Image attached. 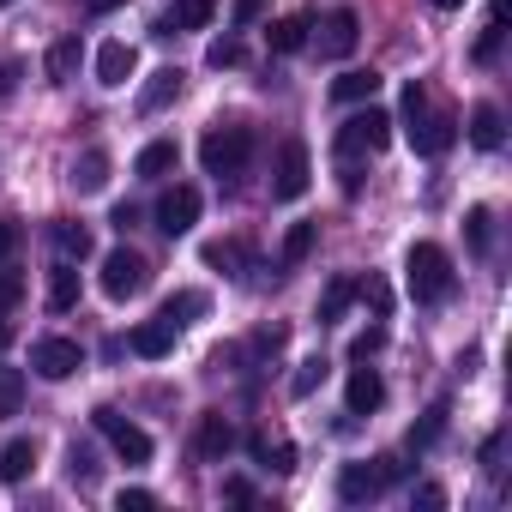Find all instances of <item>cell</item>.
<instances>
[{"mask_svg": "<svg viewBox=\"0 0 512 512\" xmlns=\"http://www.w3.org/2000/svg\"><path fill=\"white\" fill-rule=\"evenodd\" d=\"M404 284H410V296H416L422 308L446 302V296H452V260H446V247L416 241V247L404 253Z\"/></svg>", "mask_w": 512, "mask_h": 512, "instance_id": "cell-1", "label": "cell"}, {"mask_svg": "<svg viewBox=\"0 0 512 512\" xmlns=\"http://www.w3.org/2000/svg\"><path fill=\"white\" fill-rule=\"evenodd\" d=\"M404 133H410V151L416 157H440V151H452V139H458V127H452V115H434L428 109V91L410 79V91H404Z\"/></svg>", "mask_w": 512, "mask_h": 512, "instance_id": "cell-2", "label": "cell"}, {"mask_svg": "<svg viewBox=\"0 0 512 512\" xmlns=\"http://www.w3.org/2000/svg\"><path fill=\"white\" fill-rule=\"evenodd\" d=\"M199 163H205V175H241L247 163H253V127H241V121H223V127H211L205 139H199Z\"/></svg>", "mask_w": 512, "mask_h": 512, "instance_id": "cell-3", "label": "cell"}, {"mask_svg": "<svg viewBox=\"0 0 512 512\" xmlns=\"http://www.w3.org/2000/svg\"><path fill=\"white\" fill-rule=\"evenodd\" d=\"M386 139H392V115H386V109H374V103H368V109H356V115L338 127V151H344V157H362V151L374 157V151H386Z\"/></svg>", "mask_w": 512, "mask_h": 512, "instance_id": "cell-4", "label": "cell"}, {"mask_svg": "<svg viewBox=\"0 0 512 512\" xmlns=\"http://www.w3.org/2000/svg\"><path fill=\"white\" fill-rule=\"evenodd\" d=\"M145 284H151V266H145V253H139V247H115V253H103V296L127 302V296H139Z\"/></svg>", "mask_w": 512, "mask_h": 512, "instance_id": "cell-5", "label": "cell"}, {"mask_svg": "<svg viewBox=\"0 0 512 512\" xmlns=\"http://www.w3.org/2000/svg\"><path fill=\"white\" fill-rule=\"evenodd\" d=\"M91 422H97V434H103L127 464H151V434H145L139 422H127V416H121V410H109V404H103Z\"/></svg>", "mask_w": 512, "mask_h": 512, "instance_id": "cell-6", "label": "cell"}, {"mask_svg": "<svg viewBox=\"0 0 512 512\" xmlns=\"http://www.w3.org/2000/svg\"><path fill=\"white\" fill-rule=\"evenodd\" d=\"M31 368H37L43 380H73V374L85 368V350H79L73 338H37V344H31Z\"/></svg>", "mask_w": 512, "mask_h": 512, "instance_id": "cell-7", "label": "cell"}, {"mask_svg": "<svg viewBox=\"0 0 512 512\" xmlns=\"http://www.w3.org/2000/svg\"><path fill=\"white\" fill-rule=\"evenodd\" d=\"M392 482H386V458H368V464H344L338 470V500L362 506V500H380Z\"/></svg>", "mask_w": 512, "mask_h": 512, "instance_id": "cell-8", "label": "cell"}, {"mask_svg": "<svg viewBox=\"0 0 512 512\" xmlns=\"http://www.w3.org/2000/svg\"><path fill=\"white\" fill-rule=\"evenodd\" d=\"M308 181H314L308 145H302V139H284V151H278V181H272V193H278V199H302V193H308Z\"/></svg>", "mask_w": 512, "mask_h": 512, "instance_id": "cell-9", "label": "cell"}, {"mask_svg": "<svg viewBox=\"0 0 512 512\" xmlns=\"http://www.w3.org/2000/svg\"><path fill=\"white\" fill-rule=\"evenodd\" d=\"M199 223V187H169L163 199H157V229L175 241V235H187Z\"/></svg>", "mask_w": 512, "mask_h": 512, "instance_id": "cell-10", "label": "cell"}, {"mask_svg": "<svg viewBox=\"0 0 512 512\" xmlns=\"http://www.w3.org/2000/svg\"><path fill=\"white\" fill-rule=\"evenodd\" d=\"M356 37H362V19H356L350 7H338V13L320 19V55H326V61H344V55L356 49Z\"/></svg>", "mask_w": 512, "mask_h": 512, "instance_id": "cell-11", "label": "cell"}, {"mask_svg": "<svg viewBox=\"0 0 512 512\" xmlns=\"http://www.w3.org/2000/svg\"><path fill=\"white\" fill-rule=\"evenodd\" d=\"M344 404H350V416H374V410L386 404V380H380L374 368H350V386H344Z\"/></svg>", "mask_w": 512, "mask_h": 512, "instance_id": "cell-12", "label": "cell"}, {"mask_svg": "<svg viewBox=\"0 0 512 512\" xmlns=\"http://www.w3.org/2000/svg\"><path fill=\"white\" fill-rule=\"evenodd\" d=\"M181 79H187L181 67H157V73H151V79L139 85V109H145V115H157V109H169V103L181 97Z\"/></svg>", "mask_w": 512, "mask_h": 512, "instance_id": "cell-13", "label": "cell"}, {"mask_svg": "<svg viewBox=\"0 0 512 512\" xmlns=\"http://www.w3.org/2000/svg\"><path fill=\"white\" fill-rule=\"evenodd\" d=\"M193 446H199V458H229L235 452V422L229 416H199V434H193Z\"/></svg>", "mask_w": 512, "mask_h": 512, "instance_id": "cell-14", "label": "cell"}, {"mask_svg": "<svg viewBox=\"0 0 512 512\" xmlns=\"http://www.w3.org/2000/svg\"><path fill=\"white\" fill-rule=\"evenodd\" d=\"M133 67H139V55H133V43H103L97 49V79L115 91V85H127L133 79Z\"/></svg>", "mask_w": 512, "mask_h": 512, "instance_id": "cell-15", "label": "cell"}, {"mask_svg": "<svg viewBox=\"0 0 512 512\" xmlns=\"http://www.w3.org/2000/svg\"><path fill=\"white\" fill-rule=\"evenodd\" d=\"M127 350H133V356H145V362H163V356L175 350V326H163V320H145V326H133Z\"/></svg>", "mask_w": 512, "mask_h": 512, "instance_id": "cell-16", "label": "cell"}, {"mask_svg": "<svg viewBox=\"0 0 512 512\" xmlns=\"http://www.w3.org/2000/svg\"><path fill=\"white\" fill-rule=\"evenodd\" d=\"M49 241H55V253H61L67 266H79L85 253H91V229L73 223V217H55V223H49Z\"/></svg>", "mask_w": 512, "mask_h": 512, "instance_id": "cell-17", "label": "cell"}, {"mask_svg": "<svg viewBox=\"0 0 512 512\" xmlns=\"http://www.w3.org/2000/svg\"><path fill=\"white\" fill-rule=\"evenodd\" d=\"M380 85H386V79H380L374 67H350V73H338V79H332V97H338V103H374V91H380Z\"/></svg>", "mask_w": 512, "mask_h": 512, "instance_id": "cell-18", "label": "cell"}, {"mask_svg": "<svg viewBox=\"0 0 512 512\" xmlns=\"http://www.w3.org/2000/svg\"><path fill=\"white\" fill-rule=\"evenodd\" d=\"M470 145H476V151H500V145H506V121H500L494 103H476V109H470Z\"/></svg>", "mask_w": 512, "mask_h": 512, "instance_id": "cell-19", "label": "cell"}, {"mask_svg": "<svg viewBox=\"0 0 512 512\" xmlns=\"http://www.w3.org/2000/svg\"><path fill=\"white\" fill-rule=\"evenodd\" d=\"M217 13V0H175V19L157 25V37H175V31H205Z\"/></svg>", "mask_w": 512, "mask_h": 512, "instance_id": "cell-20", "label": "cell"}, {"mask_svg": "<svg viewBox=\"0 0 512 512\" xmlns=\"http://www.w3.org/2000/svg\"><path fill=\"white\" fill-rule=\"evenodd\" d=\"M175 163H181V151H175V139H151V145L139 151V163H133V175H139V181H163V175H169Z\"/></svg>", "mask_w": 512, "mask_h": 512, "instance_id": "cell-21", "label": "cell"}, {"mask_svg": "<svg viewBox=\"0 0 512 512\" xmlns=\"http://www.w3.org/2000/svg\"><path fill=\"white\" fill-rule=\"evenodd\" d=\"M79 193H103L109 187V151H85V157H73V175H67Z\"/></svg>", "mask_w": 512, "mask_h": 512, "instance_id": "cell-22", "label": "cell"}, {"mask_svg": "<svg viewBox=\"0 0 512 512\" xmlns=\"http://www.w3.org/2000/svg\"><path fill=\"white\" fill-rule=\"evenodd\" d=\"M37 464V440H7L0 446V482H25Z\"/></svg>", "mask_w": 512, "mask_h": 512, "instance_id": "cell-23", "label": "cell"}, {"mask_svg": "<svg viewBox=\"0 0 512 512\" xmlns=\"http://www.w3.org/2000/svg\"><path fill=\"white\" fill-rule=\"evenodd\" d=\"M73 302H79V272H73V266L61 260V266L49 272V308H55V314H67Z\"/></svg>", "mask_w": 512, "mask_h": 512, "instance_id": "cell-24", "label": "cell"}, {"mask_svg": "<svg viewBox=\"0 0 512 512\" xmlns=\"http://www.w3.org/2000/svg\"><path fill=\"white\" fill-rule=\"evenodd\" d=\"M266 43H272V55H296V49L308 43V19H278V25L266 31Z\"/></svg>", "mask_w": 512, "mask_h": 512, "instance_id": "cell-25", "label": "cell"}, {"mask_svg": "<svg viewBox=\"0 0 512 512\" xmlns=\"http://www.w3.org/2000/svg\"><path fill=\"white\" fill-rule=\"evenodd\" d=\"M73 73H79V37H61L49 49V85H67Z\"/></svg>", "mask_w": 512, "mask_h": 512, "instance_id": "cell-26", "label": "cell"}, {"mask_svg": "<svg viewBox=\"0 0 512 512\" xmlns=\"http://www.w3.org/2000/svg\"><path fill=\"white\" fill-rule=\"evenodd\" d=\"M464 241H470V253H488V241H494V211L488 205L464 211Z\"/></svg>", "mask_w": 512, "mask_h": 512, "instance_id": "cell-27", "label": "cell"}, {"mask_svg": "<svg viewBox=\"0 0 512 512\" xmlns=\"http://www.w3.org/2000/svg\"><path fill=\"white\" fill-rule=\"evenodd\" d=\"M356 302V284L350 278H332L326 284V296H320V326H332V320H344V308Z\"/></svg>", "mask_w": 512, "mask_h": 512, "instance_id": "cell-28", "label": "cell"}, {"mask_svg": "<svg viewBox=\"0 0 512 512\" xmlns=\"http://www.w3.org/2000/svg\"><path fill=\"white\" fill-rule=\"evenodd\" d=\"M193 314H205V296H199V290H181V296H169V302H163V314H157V320L181 332V326H187Z\"/></svg>", "mask_w": 512, "mask_h": 512, "instance_id": "cell-29", "label": "cell"}, {"mask_svg": "<svg viewBox=\"0 0 512 512\" xmlns=\"http://www.w3.org/2000/svg\"><path fill=\"white\" fill-rule=\"evenodd\" d=\"M326 368H332L326 356H308V362L290 374V398H314V392H320V380H326Z\"/></svg>", "mask_w": 512, "mask_h": 512, "instance_id": "cell-30", "label": "cell"}, {"mask_svg": "<svg viewBox=\"0 0 512 512\" xmlns=\"http://www.w3.org/2000/svg\"><path fill=\"white\" fill-rule=\"evenodd\" d=\"M440 434H446V404H428V416L410 428V452H428Z\"/></svg>", "mask_w": 512, "mask_h": 512, "instance_id": "cell-31", "label": "cell"}, {"mask_svg": "<svg viewBox=\"0 0 512 512\" xmlns=\"http://www.w3.org/2000/svg\"><path fill=\"white\" fill-rule=\"evenodd\" d=\"M314 241H320V223H296V229L284 235V266H302L308 253H314Z\"/></svg>", "mask_w": 512, "mask_h": 512, "instance_id": "cell-32", "label": "cell"}, {"mask_svg": "<svg viewBox=\"0 0 512 512\" xmlns=\"http://www.w3.org/2000/svg\"><path fill=\"white\" fill-rule=\"evenodd\" d=\"M205 266H217V272H241V266H247V247H241V241H211V247H205Z\"/></svg>", "mask_w": 512, "mask_h": 512, "instance_id": "cell-33", "label": "cell"}, {"mask_svg": "<svg viewBox=\"0 0 512 512\" xmlns=\"http://www.w3.org/2000/svg\"><path fill=\"white\" fill-rule=\"evenodd\" d=\"M19 404H25V374L0 368V416H19Z\"/></svg>", "mask_w": 512, "mask_h": 512, "instance_id": "cell-34", "label": "cell"}, {"mask_svg": "<svg viewBox=\"0 0 512 512\" xmlns=\"http://www.w3.org/2000/svg\"><path fill=\"white\" fill-rule=\"evenodd\" d=\"M253 452H260L272 470H296V446H290V440H278V446H272L266 434H253Z\"/></svg>", "mask_w": 512, "mask_h": 512, "instance_id": "cell-35", "label": "cell"}, {"mask_svg": "<svg viewBox=\"0 0 512 512\" xmlns=\"http://www.w3.org/2000/svg\"><path fill=\"white\" fill-rule=\"evenodd\" d=\"M205 61H211V67H217V73H223V67H241V61H247V49H241V43H235V37H217V43H211V49H205Z\"/></svg>", "mask_w": 512, "mask_h": 512, "instance_id": "cell-36", "label": "cell"}, {"mask_svg": "<svg viewBox=\"0 0 512 512\" xmlns=\"http://www.w3.org/2000/svg\"><path fill=\"white\" fill-rule=\"evenodd\" d=\"M19 296H25V272H13L0 260V308H19Z\"/></svg>", "mask_w": 512, "mask_h": 512, "instance_id": "cell-37", "label": "cell"}, {"mask_svg": "<svg viewBox=\"0 0 512 512\" xmlns=\"http://www.w3.org/2000/svg\"><path fill=\"white\" fill-rule=\"evenodd\" d=\"M362 296H368V308H374V320H386V314H392V290H386L380 278H368V284H362Z\"/></svg>", "mask_w": 512, "mask_h": 512, "instance_id": "cell-38", "label": "cell"}, {"mask_svg": "<svg viewBox=\"0 0 512 512\" xmlns=\"http://www.w3.org/2000/svg\"><path fill=\"white\" fill-rule=\"evenodd\" d=\"M115 506H121V512H145V506H157V494H151V488H121Z\"/></svg>", "mask_w": 512, "mask_h": 512, "instance_id": "cell-39", "label": "cell"}, {"mask_svg": "<svg viewBox=\"0 0 512 512\" xmlns=\"http://www.w3.org/2000/svg\"><path fill=\"white\" fill-rule=\"evenodd\" d=\"M19 241H25V229H19L13 217H0V260H13V253H19Z\"/></svg>", "mask_w": 512, "mask_h": 512, "instance_id": "cell-40", "label": "cell"}, {"mask_svg": "<svg viewBox=\"0 0 512 512\" xmlns=\"http://www.w3.org/2000/svg\"><path fill=\"white\" fill-rule=\"evenodd\" d=\"M500 37H506V25H488V31L476 37V61H494V55H500Z\"/></svg>", "mask_w": 512, "mask_h": 512, "instance_id": "cell-41", "label": "cell"}, {"mask_svg": "<svg viewBox=\"0 0 512 512\" xmlns=\"http://www.w3.org/2000/svg\"><path fill=\"white\" fill-rule=\"evenodd\" d=\"M67 470H73V482H91V476H97V464H91V452H85V446H73V452H67Z\"/></svg>", "mask_w": 512, "mask_h": 512, "instance_id": "cell-42", "label": "cell"}, {"mask_svg": "<svg viewBox=\"0 0 512 512\" xmlns=\"http://www.w3.org/2000/svg\"><path fill=\"white\" fill-rule=\"evenodd\" d=\"M380 344H386V332H380V326H374V332H362V338H356V344H350V356H356V362H368V356H374V350H380Z\"/></svg>", "mask_w": 512, "mask_h": 512, "instance_id": "cell-43", "label": "cell"}, {"mask_svg": "<svg viewBox=\"0 0 512 512\" xmlns=\"http://www.w3.org/2000/svg\"><path fill=\"white\" fill-rule=\"evenodd\" d=\"M223 500L247 506V500H253V482H247V476H229V482H223Z\"/></svg>", "mask_w": 512, "mask_h": 512, "instance_id": "cell-44", "label": "cell"}, {"mask_svg": "<svg viewBox=\"0 0 512 512\" xmlns=\"http://www.w3.org/2000/svg\"><path fill=\"white\" fill-rule=\"evenodd\" d=\"M416 506H428V512L446 506V488H440V482H422V488H416Z\"/></svg>", "mask_w": 512, "mask_h": 512, "instance_id": "cell-45", "label": "cell"}, {"mask_svg": "<svg viewBox=\"0 0 512 512\" xmlns=\"http://www.w3.org/2000/svg\"><path fill=\"white\" fill-rule=\"evenodd\" d=\"M19 79H25V61H7V67H0V97H13Z\"/></svg>", "mask_w": 512, "mask_h": 512, "instance_id": "cell-46", "label": "cell"}, {"mask_svg": "<svg viewBox=\"0 0 512 512\" xmlns=\"http://www.w3.org/2000/svg\"><path fill=\"white\" fill-rule=\"evenodd\" d=\"M260 13H266V0H235V25H253Z\"/></svg>", "mask_w": 512, "mask_h": 512, "instance_id": "cell-47", "label": "cell"}, {"mask_svg": "<svg viewBox=\"0 0 512 512\" xmlns=\"http://www.w3.org/2000/svg\"><path fill=\"white\" fill-rule=\"evenodd\" d=\"M109 223H115V229H121V235H127V229H133V223H139V211H133V205H115V217H109Z\"/></svg>", "mask_w": 512, "mask_h": 512, "instance_id": "cell-48", "label": "cell"}, {"mask_svg": "<svg viewBox=\"0 0 512 512\" xmlns=\"http://www.w3.org/2000/svg\"><path fill=\"white\" fill-rule=\"evenodd\" d=\"M506 13H512V0H488V25H506Z\"/></svg>", "mask_w": 512, "mask_h": 512, "instance_id": "cell-49", "label": "cell"}, {"mask_svg": "<svg viewBox=\"0 0 512 512\" xmlns=\"http://www.w3.org/2000/svg\"><path fill=\"white\" fill-rule=\"evenodd\" d=\"M115 7H127V0H85V13H97V19H103V13H115Z\"/></svg>", "mask_w": 512, "mask_h": 512, "instance_id": "cell-50", "label": "cell"}, {"mask_svg": "<svg viewBox=\"0 0 512 512\" xmlns=\"http://www.w3.org/2000/svg\"><path fill=\"white\" fill-rule=\"evenodd\" d=\"M428 7H440V13H458V7H464V0H428Z\"/></svg>", "mask_w": 512, "mask_h": 512, "instance_id": "cell-51", "label": "cell"}, {"mask_svg": "<svg viewBox=\"0 0 512 512\" xmlns=\"http://www.w3.org/2000/svg\"><path fill=\"white\" fill-rule=\"evenodd\" d=\"M7 344H13V332H7V326H0V350H7Z\"/></svg>", "mask_w": 512, "mask_h": 512, "instance_id": "cell-52", "label": "cell"}, {"mask_svg": "<svg viewBox=\"0 0 512 512\" xmlns=\"http://www.w3.org/2000/svg\"><path fill=\"white\" fill-rule=\"evenodd\" d=\"M0 7H13V0H0Z\"/></svg>", "mask_w": 512, "mask_h": 512, "instance_id": "cell-53", "label": "cell"}]
</instances>
